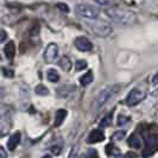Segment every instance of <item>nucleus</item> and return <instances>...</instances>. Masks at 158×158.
I'll return each instance as SVG.
<instances>
[{
  "instance_id": "6ab92c4d",
  "label": "nucleus",
  "mask_w": 158,
  "mask_h": 158,
  "mask_svg": "<svg viewBox=\"0 0 158 158\" xmlns=\"http://www.w3.org/2000/svg\"><path fill=\"white\" fill-rule=\"evenodd\" d=\"M87 65L88 64L85 60H79V61H76V63H75V69L77 71L85 70V69L87 68Z\"/></svg>"
},
{
  "instance_id": "f257e3e1",
  "label": "nucleus",
  "mask_w": 158,
  "mask_h": 158,
  "mask_svg": "<svg viewBox=\"0 0 158 158\" xmlns=\"http://www.w3.org/2000/svg\"><path fill=\"white\" fill-rule=\"evenodd\" d=\"M107 17L113 23L123 25V26H130L137 23V16L130 10L124 8H107L105 11Z\"/></svg>"
},
{
  "instance_id": "20e7f679",
  "label": "nucleus",
  "mask_w": 158,
  "mask_h": 158,
  "mask_svg": "<svg viewBox=\"0 0 158 158\" xmlns=\"http://www.w3.org/2000/svg\"><path fill=\"white\" fill-rule=\"evenodd\" d=\"M75 13L79 17L83 18V19H87V20H94L96 19L99 15H100V11L98 8L93 7V6H89L86 4H77L75 6Z\"/></svg>"
},
{
  "instance_id": "39448f33",
  "label": "nucleus",
  "mask_w": 158,
  "mask_h": 158,
  "mask_svg": "<svg viewBox=\"0 0 158 158\" xmlns=\"http://www.w3.org/2000/svg\"><path fill=\"white\" fill-rule=\"evenodd\" d=\"M146 98V94H145V92H143L142 89H139V88H133L128 95H127L126 98V103L128 106H135V105H138L139 102H142L143 100Z\"/></svg>"
},
{
  "instance_id": "4468645a",
  "label": "nucleus",
  "mask_w": 158,
  "mask_h": 158,
  "mask_svg": "<svg viewBox=\"0 0 158 158\" xmlns=\"http://www.w3.org/2000/svg\"><path fill=\"white\" fill-rule=\"evenodd\" d=\"M67 117V111L65 110H58L55 114V126L58 127L62 125V123L64 121V119Z\"/></svg>"
},
{
  "instance_id": "2eb2a0df",
  "label": "nucleus",
  "mask_w": 158,
  "mask_h": 158,
  "mask_svg": "<svg viewBox=\"0 0 158 158\" xmlns=\"http://www.w3.org/2000/svg\"><path fill=\"white\" fill-rule=\"evenodd\" d=\"M58 65L61 67V69H63L64 71H69L71 68V61L68 56H63L60 61H58Z\"/></svg>"
},
{
  "instance_id": "4be33fe9",
  "label": "nucleus",
  "mask_w": 158,
  "mask_h": 158,
  "mask_svg": "<svg viewBox=\"0 0 158 158\" xmlns=\"http://www.w3.org/2000/svg\"><path fill=\"white\" fill-rule=\"evenodd\" d=\"M127 123H130V118L128 117H125V115H120L118 119V125L119 126H124L126 125Z\"/></svg>"
},
{
  "instance_id": "a878e982",
  "label": "nucleus",
  "mask_w": 158,
  "mask_h": 158,
  "mask_svg": "<svg viewBox=\"0 0 158 158\" xmlns=\"http://www.w3.org/2000/svg\"><path fill=\"white\" fill-rule=\"evenodd\" d=\"M57 7L60 8L61 11H64V12H69V7L65 5V4H62V2H58L57 4Z\"/></svg>"
},
{
  "instance_id": "aec40b11",
  "label": "nucleus",
  "mask_w": 158,
  "mask_h": 158,
  "mask_svg": "<svg viewBox=\"0 0 158 158\" xmlns=\"http://www.w3.org/2000/svg\"><path fill=\"white\" fill-rule=\"evenodd\" d=\"M111 123H112V114H108V115H106V117L101 120V123H100V127H102V128L108 127L110 125H111Z\"/></svg>"
},
{
  "instance_id": "f03ea898",
  "label": "nucleus",
  "mask_w": 158,
  "mask_h": 158,
  "mask_svg": "<svg viewBox=\"0 0 158 158\" xmlns=\"http://www.w3.org/2000/svg\"><path fill=\"white\" fill-rule=\"evenodd\" d=\"M86 25L89 27V30L94 33L98 37H108L112 33L113 29L111 27V25L106 22H99V20H92V22H86Z\"/></svg>"
},
{
  "instance_id": "423d86ee",
  "label": "nucleus",
  "mask_w": 158,
  "mask_h": 158,
  "mask_svg": "<svg viewBox=\"0 0 158 158\" xmlns=\"http://www.w3.org/2000/svg\"><path fill=\"white\" fill-rule=\"evenodd\" d=\"M57 57H58V47L55 43H50L43 52V58L47 63H54Z\"/></svg>"
},
{
  "instance_id": "b1692460",
  "label": "nucleus",
  "mask_w": 158,
  "mask_h": 158,
  "mask_svg": "<svg viewBox=\"0 0 158 158\" xmlns=\"http://www.w3.org/2000/svg\"><path fill=\"white\" fill-rule=\"evenodd\" d=\"M77 151H79V146L75 145V146L71 149L70 153H69V157L68 158H77Z\"/></svg>"
},
{
  "instance_id": "5701e85b",
  "label": "nucleus",
  "mask_w": 158,
  "mask_h": 158,
  "mask_svg": "<svg viewBox=\"0 0 158 158\" xmlns=\"http://www.w3.org/2000/svg\"><path fill=\"white\" fill-rule=\"evenodd\" d=\"M93 1L100 6H110L112 4V0H93Z\"/></svg>"
},
{
  "instance_id": "bb28decb",
  "label": "nucleus",
  "mask_w": 158,
  "mask_h": 158,
  "mask_svg": "<svg viewBox=\"0 0 158 158\" xmlns=\"http://www.w3.org/2000/svg\"><path fill=\"white\" fill-rule=\"evenodd\" d=\"M4 71V74H5V76H7V77H13V70H11V69H7V68H4L2 69Z\"/></svg>"
},
{
  "instance_id": "9b49d317",
  "label": "nucleus",
  "mask_w": 158,
  "mask_h": 158,
  "mask_svg": "<svg viewBox=\"0 0 158 158\" xmlns=\"http://www.w3.org/2000/svg\"><path fill=\"white\" fill-rule=\"evenodd\" d=\"M4 52H5V56L7 57V60H12L15 55H16V45L13 42H8L7 44L4 48Z\"/></svg>"
},
{
  "instance_id": "f3484780",
  "label": "nucleus",
  "mask_w": 158,
  "mask_h": 158,
  "mask_svg": "<svg viewBox=\"0 0 158 158\" xmlns=\"http://www.w3.org/2000/svg\"><path fill=\"white\" fill-rule=\"evenodd\" d=\"M47 77L50 82H58L60 75H58V73H57L56 69L51 68V69H49V70L47 71Z\"/></svg>"
},
{
  "instance_id": "7c9ffc66",
  "label": "nucleus",
  "mask_w": 158,
  "mask_h": 158,
  "mask_svg": "<svg viewBox=\"0 0 158 158\" xmlns=\"http://www.w3.org/2000/svg\"><path fill=\"white\" fill-rule=\"evenodd\" d=\"M0 60H1V56H0Z\"/></svg>"
},
{
  "instance_id": "dca6fc26",
  "label": "nucleus",
  "mask_w": 158,
  "mask_h": 158,
  "mask_svg": "<svg viewBox=\"0 0 158 158\" xmlns=\"http://www.w3.org/2000/svg\"><path fill=\"white\" fill-rule=\"evenodd\" d=\"M128 145L131 148H133V149H139L142 146V139L135 135V133H133V135L130 137V139H128Z\"/></svg>"
},
{
  "instance_id": "6e6552de",
  "label": "nucleus",
  "mask_w": 158,
  "mask_h": 158,
  "mask_svg": "<svg viewBox=\"0 0 158 158\" xmlns=\"http://www.w3.org/2000/svg\"><path fill=\"white\" fill-rule=\"evenodd\" d=\"M105 139V135L101 130H93L87 138V143L89 144H95V143L102 142Z\"/></svg>"
},
{
  "instance_id": "c756f323",
  "label": "nucleus",
  "mask_w": 158,
  "mask_h": 158,
  "mask_svg": "<svg viewBox=\"0 0 158 158\" xmlns=\"http://www.w3.org/2000/svg\"><path fill=\"white\" fill-rule=\"evenodd\" d=\"M43 158H52V157H51L50 155H45V156H44V157H43Z\"/></svg>"
},
{
  "instance_id": "f8f14e48",
  "label": "nucleus",
  "mask_w": 158,
  "mask_h": 158,
  "mask_svg": "<svg viewBox=\"0 0 158 158\" xmlns=\"http://www.w3.org/2000/svg\"><path fill=\"white\" fill-rule=\"evenodd\" d=\"M75 90V87L74 86H70V85H64L62 87H60L57 89V94L58 96H68V95H70Z\"/></svg>"
},
{
  "instance_id": "a211bd4d",
  "label": "nucleus",
  "mask_w": 158,
  "mask_h": 158,
  "mask_svg": "<svg viewBox=\"0 0 158 158\" xmlns=\"http://www.w3.org/2000/svg\"><path fill=\"white\" fill-rule=\"evenodd\" d=\"M35 92H36V94L40 95V96H44V95L49 94V89L44 85H38L37 87L35 88Z\"/></svg>"
},
{
  "instance_id": "7ed1b4c3",
  "label": "nucleus",
  "mask_w": 158,
  "mask_h": 158,
  "mask_svg": "<svg viewBox=\"0 0 158 158\" xmlns=\"http://www.w3.org/2000/svg\"><path fill=\"white\" fill-rule=\"evenodd\" d=\"M117 90H118V87H115V86L106 87L105 89H102V90L98 94V96L95 98L94 102H93L94 110H100V108H102L103 106L114 96Z\"/></svg>"
},
{
  "instance_id": "c85d7f7f",
  "label": "nucleus",
  "mask_w": 158,
  "mask_h": 158,
  "mask_svg": "<svg viewBox=\"0 0 158 158\" xmlns=\"http://www.w3.org/2000/svg\"><path fill=\"white\" fill-rule=\"evenodd\" d=\"M152 83L153 85H158V71L153 75V79H152Z\"/></svg>"
},
{
  "instance_id": "0eeeda50",
  "label": "nucleus",
  "mask_w": 158,
  "mask_h": 158,
  "mask_svg": "<svg viewBox=\"0 0 158 158\" xmlns=\"http://www.w3.org/2000/svg\"><path fill=\"white\" fill-rule=\"evenodd\" d=\"M74 45L79 51H82V52H87L93 49V43L87 37H83V36L76 37L74 40Z\"/></svg>"
},
{
  "instance_id": "1a4fd4ad",
  "label": "nucleus",
  "mask_w": 158,
  "mask_h": 158,
  "mask_svg": "<svg viewBox=\"0 0 158 158\" xmlns=\"http://www.w3.org/2000/svg\"><path fill=\"white\" fill-rule=\"evenodd\" d=\"M146 144L148 148H150V155L153 152L155 149L158 148V133H150L146 137Z\"/></svg>"
},
{
  "instance_id": "9d476101",
  "label": "nucleus",
  "mask_w": 158,
  "mask_h": 158,
  "mask_svg": "<svg viewBox=\"0 0 158 158\" xmlns=\"http://www.w3.org/2000/svg\"><path fill=\"white\" fill-rule=\"evenodd\" d=\"M20 143V133L19 132H16V133H13V135L10 137V139H8L7 142V148L8 150H15L17 146H18V144Z\"/></svg>"
},
{
  "instance_id": "ddd939ff",
  "label": "nucleus",
  "mask_w": 158,
  "mask_h": 158,
  "mask_svg": "<svg viewBox=\"0 0 158 158\" xmlns=\"http://www.w3.org/2000/svg\"><path fill=\"white\" fill-rule=\"evenodd\" d=\"M93 80H94L93 71L89 70V71H87L85 75H82V76L80 77V83H81L82 86H88L89 83H92V82H93Z\"/></svg>"
},
{
  "instance_id": "393cba45",
  "label": "nucleus",
  "mask_w": 158,
  "mask_h": 158,
  "mask_svg": "<svg viewBox=\"0 0 158 158\" xmlns=\"http://www.w3.org/2000/svg\"><path fill=\"white\" fill-rule=\"evenodd\" d=\"M6 38H7V33H6V31L2 30V29H0V43L5 42Z\"/></svg>"
},
{
  "instance_id": "cd10ccee",
  "label": "nucleus",
  "mask_w": 158,
  "mask_h": 158,
  "mask_svg": "<svg viewBox=\"0 0 158 158\" xmlns=\"http://www.w3.org/2000/svg\"><path fill=\"white\" fill-rule=\"evenodd\" d=\"M0 158H7V153H6V151L4 148H1L0 146Z\"/></svg>"
},
{
  "instance_id": "412c9836",
  "label": "nucleus",
  "mask_w": 158,
  "mask_h": 158,
  "mask_svg": "<svg viewBox=\"0 0 158 158\" xmlns=\"http://www.w3.org/2000/svg\"><path fill=\"white\" fill-rule=\"evenodd\" d=\"M124 137H125V131H117L113 135L112 139L113 140H121V139H124Z\"/></svg>"
}]
</instances>
